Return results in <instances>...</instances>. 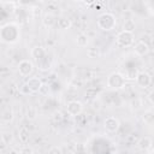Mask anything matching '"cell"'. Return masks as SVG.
<instances>
[{
    "label": "cell",
    "instance_id": "6da1fadb",
    "mask_svg": "<svg viewBox=\"0 0 154 154\" xmlns=\"http://www.w3.org/2000/svg\"><path fill=\"white\" fill-rule=\"evenodd\" d=\"M20 35L19 28L14 23H7L0 28V38L7 43H14L18 41Z\"/></svg>",
    "mask_w": 154,
    "mask_h": 154
},
{
    "label": "cell",
    "instance_id": "7a4b0ae2",
    "mask_svg": "<svg viewBox=\"0 0 154 154\" xmlns=\"http://www.w3.org/2000/svg\"><path fill=\"white\" fill-rule=\"evenodd\" d=\"M97 26L103 30V31H111L116 28L117 25V19L116 17L109 13V12H105V13H101L99 17H97Z\"/></svg>",
    "mask_w": 154,
    "mask_h": 154
},
{
    "label": "cell",
    "instance_id": "3957f363",
    "mask_svg": "<svg viewBox=\"0 0 154 154\" xmlns=\"http://www.w3.org/2000/svg\"><path fill=\"white\" fill-rule=\"evenodd\" d=\"M135 42V37H134V34L132 32H129V31H124L122 30L120 32H118L117 37H116V43L118 47L120 48H128V47H131Z\"/></svg>",
    "mask_w": 154,
    "mask_h": 154
},
{
    "label": "cell",
    "instance_id": "277c9868",
    "mask_svg": "<svg viewBox=\"0 0 154 154\" xmlns=\"http://www.w3.org/2000/svg\"><path fill=\"white\" fill-rule=\"evenodd\" d=\"M107 85L112 89H122L125 87V77L120 72H112L107 77Z\"/></svg>",
    "mask_w": 154,
    "mask_h": 154
},
{
    "label": "cell",
    "instance_id": "5b68a950",
    "mask_svg": "<svg viewBox=\"0 0 154 154\" xmlns=\"http://www.w3.org/2000/svg\"><path fill=\"white\" fill-rule=\"evenodd\" d=\"M66 112H67V114L71 116V117L79 116V114L83 112V103H82L81 101L72 100V101L67 102V105H66Z\"/></svg>",
    "mask_w": 154,
    "mask_h": 154
},
{
    "label": "cell",
    "instance_id": "8992f818",
    "mask_svg": "<svg viewBox=\"0 0 154 154\" xmlns=\"http://www.w3.org/2000/svg\"><path fill=\"white\" fill-rule=\"evenodd\" d=\"M34 71V64L31 60H28V59H24L22 61H19L18 64V72L20 76L23 77H29Z\"/></svg>",
    "mask_w": 154,
    "mask_h": 154
},
{
    "label": "cell",
    "instance_id": "52a82bcc",
    "mask_svg": "<svg viewBox=\"0 0 154 154\" xmlns=\"http://www.w3.org/2000/svg\"><path fill=\"white\" fill-rule=\"evenodd\" d=\"M24 87L28 89L29 93H37V91H40L41 88L43 87V83H42V81H41L38 77H30V78L25 82Z\"/></svg>",
    "mask_w": 154,
    "mask_h": 154
},
{
    "label": "cell",
    "instance_id": "ba28073f",
    "mask_svg": "<svg viewBox=\"0 0 154 154\" xmlns=\"http://www.w3.org/2000/svg\"><path fill=\"white\" fill-rule=\"evenodd\" d=\"M135 79H136V83L138 87L141 88H148L150 84H152V76L146 72V71H141L138 72L136 76H135Z\"/></svg>",
    "mask_w": 154,
    "mask_h": 154
},
{
    "label": "cell",
    "instance_id": "9c48e42d",
    "mask_svg": "<svg viewBox=\"0 0 154 154\" xmlns=\"http://www.w3.org/2000/svg\"><path fill=\"white\" fill-rule=\"evenodd\" d=\"M119 126H120V123H119V120L116 117H107L105 119V122H103V128L108 132H116V131H118Z\"/></svg>",
    "mask_w": 154,
    "mask_h": 154
},
{
    "label": "cell",
    "instance_id": "30bf717a",
    "mask_svg": "<svg viewBox=\"0 0 154 154\" xmlns=\"http://www.w3.org/2000/svg\"><path fill=\"white\" fill-rule=\"evenodd\" d=\"M134 51H135V53H136L138 57H144V55L148 54V52H149V46H148V43L144 42L143 40H140L138 42L135 43Z\"/></svg>",
    "mask_w": 154,
    "mask_h": 154
},
{
    "label": "cell",
    "instance_id": "8fae6325",
    "mask_svg": "<svg viewBox=\"0 0 154 154\" xmlns=\"http://www.w3.org/2000/svg\"><path fill=\"white\" fill-rule=\"evenodd\" d=\"M31 57L36 60V61H40L42 59L46 58V49L41 46H36L31 49Z\"/></svg>",
    "mask_w": 154,
    "mask_h": 154
},
{
    "label": "cell",
    "instance_id": "7c38bea8",
    "mask_svg": "<svg viewBox=\"0 0 154 154\" xmlns=\"http://www.w3.org/2000/svg\"><path fill=\"white\" fill-rule=\"evenodd\" d=\"M138 147H140V149H142V150H144V152L148 150V149H150V148H152V138L148 137V136H144L143 138L140 140Z\"/></svg>",
    "mask_w": 154,
    "mask_h": 154
},
{
    "label": "cell",
    "instance_id": "4fadbf2b",
    "mask_svg": "<svg viewBox=\"0 0 154 154\" xmlns=\"http://www.w3.org/2000/svg\"><path fill=\"white\" fill-rule=\"evenodd\" d=\"M135 29H136V23H135V20H134V19L128 18V19H125V20H124V23H123V30H124V31L132 32Z\"/></svg>",
    "mask_w": 154,
    "mask_h": 154
},
{
    "label": "cell",
    "instance_id": "5bb4252c",
    "mask_svg": "<svg viewBox=\"0 0 154 154\" xmlns=\"http://www.w3.org/2000/svg\"><path fill=\"white\" fill-rule=\"evenodd\" d=\"M43 24H45L46 26H48V28H52L54 24H57V18H55V16L52 14V13L45 14V17H43Z\"/></svg>",
    "mask_w": 154,
    "mask_h": 154
},
{
    "label": "cell",
    "instance_id": "9a60e30c",
    "mask_svg": "<svg viewBox=\"0 0 154 154\" xmlns=\"http://www.w3.org/2000/svg\"><path fill=\"white\" fill-rule=\"evenodd\" d=\"M57 25H58L59 29L66 30V29H69L71 26V20L67 19V18H65V17H61V18H58L57 19Z\"/></svg>",
    "mask_w": 154,
    "mask_h": 154
},
{
    "label": "cell",
    "instance_id": "2e32d148",
    "mask_svg": "<svg viewBox=\"0 0 154 154\" xmlns=\"http://www.w3.org/2000/svg\"><path fill=\"white\" fill-rule=\"evenodd\" d=\"M88 42H89V40H88V36L85 34H79L77 36V40H76L77 46H79V47H87Z\"/></svg>",
    "mask_w": 154,
    "mask_h": 154
},
{
    "label": "cell",
    "instance_id": "e0dca14e",
    "mask_svg": "<svg viewBox=\"0 0 154 154\" xmlns=\"http://www.w3.org/2000/svg\"><path fill=\"white\" fill-rule=\"evenodd\" d=\"M153 120H154V117H153V112L149 109V111H146L144 114H143V122L144 124L147 125H152L153 124Z\"/></svg>",
    "mask_w": 154,
    "mask_h": 154
},
{
    "label": "cell",
    "instance_id": "ac0fdd59",
    "mask_svg": "<svg viewBox=\"0 0 154 154\" xmlns=\"http://www.w3.org/2000/svg\"><path fill=\"white\" fill-rule=\"evenodd\" d=\"M47 154H63V153H61V149L58 146H53V147L49 148V150L47 152Z\"/></svg>",
    "mask_w": 154,
    "mask_h": 154
},
{
    "label": "cell",
    "instance_id": "d6986e66",
    "mask_svg": "<svg viewBox=\"0 0 154 154\" xmlns=\"http://www.w3.org/2000/svg\"><path fill=\"white\" fill-rule=\"evenodd\" d=\"M150 154H152V153H150Z\"/></svg>",
    "mask_w": 154,
    "mask_h": 154
}]
</instances>
